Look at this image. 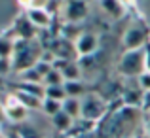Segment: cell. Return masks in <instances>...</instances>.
<instances>
[{
  "mask_svg": "<svg viewBox=\"0 0 150 138\" xmlns=\"http://www.w3.org/2000/svg\"><path fill=\"white\" fill-rule=\"evenodd\" d=\"M13 40L15 38L0 36V59H6V61L11 59V55H13Z\"/></svg>",
  "mask_w": 150,
  "mask_h": 138,
  "instance_id": "18",
  "label": "cell"
},
{
  "mask_svg": "<svg viewBox=\"0 0 150 138\" xmlns=\"http://www.w3.org/2000/svg\"><path fill=\"white\" fill-rule=\"evenodd\" d=\"M146 134H148V138H150V119L146 121Z\"/></svg>",
  "mask_w": 150,
  "mask_h": 138,
  "instance_id": "34",
  "label": "cell"
},
{
  "mask_svg": "<svg viewBox=\"0 0 150 138\" xmlns=\"http://www.w3.org/2000/svg\"><path fill=\"white\" fill-rule=\"evenodd\" d=\"M40 55H42V49L38 46H34L33 42L15 38L13 40V55H11V59H10L11 70L23 74L25 70L33 68V66L40 61Z\"/></svg>",
  "mask_w": 150,
  "mask_h": 138,
  "instance_id": "1",
  "label": "cell"
},
{
  "mask_svg": "<svg viewBox=\"0 0 150 138\" xmlns=\"http://www.w3.org/2000/svg\"><path fill=\"white\" fill-rule=\"evenodd\" d=\"M17 132L21 134V138H42L40 131L33 125H21V127H17Z\"/></svg>",
  "mask_w": 150,
  "mask_h": 138,
  "instance_id": "24",
  "label": "cell"
},
{
  "mask_svg": "<svg viewBox=\"0 0 150 138\" xmlns=\"http://www.w3.org/2000/svg\"><path fill=\"white\" fill-rule=\"evenodd\" d=\"M74 44H76V51H78V57L80 59L91 57L99 49V38L93 32H82V34H78V40Z\"/></svg>",
  "mask_w": 150,
  "mask_h": 138,
  "instance_id": "8",
  "label": "cell"
},
{
  "mask_svg": "<svg viewBox=\"0 0 150 138\" xmlns=\"http://www.w3.org/2000/svg\"><path fill=\"white\" fill-rule=\"evenodd\" d=\"M137 81H139V87L143 93L150 91V72H143L139 78H137Z\"/></svg>",
  "mask_w": 150,
  "mask_h": 138,
  "instance_id": "27",
  "label": "cell"
},
{
  "mask_svg": "<svg viewBox=\"0 0 150 138\" xmlns=\"http://www.w3.org/2000/svg\"><path fill=\"white\" fill-rule=\"evenodd\" d=\"M65 93H67V98H80L84 95L86 87L82 81H65Z\"/></svg>",
  "mask_w": 150,
  "mask_h": 138,
  "instance_id": "17",
  "label": "cell"
},
{
  "mask_svg": "<svg viewBox=\"0 0 150 138\" xmlns=\"http://www.w3.org/2000/svg\"><path fill=\"white\" fill-rule=\"evenodd\" d=\"M4 85H6V81H4V78L0 76V91H2V89H4Z\"/></svg>",
  "mask_w": 150,
  "mask_h": 138,
  "instance_id": "33",
  "label": "cell"
},
{
  "mask_svg": "<svg viewBox=\"0 0 150 138\" xmlns=\"http://www.w3.org/2000/svg\"><path fill=\"white\" fill-rule=\"evenodd\" d=\"M101 8L105 13L112 15V17H122L124 15V4L122 2H116V0H103L101 2Z\"/></svg>",
  "mask_w": 150,
  "mask_h": 138,
  "instance_id": "16",
  "label": "cell"
},
{
  "mask_svg": "<svg viewBox=\"0 0 150 138\" xmlns=\"http://www.w3.org/2000/svg\"><path fill=\"white\" fill-rule=\"evenodd\" d=\"M143 102V93H137L135 89H127L122 95V104H125V108H141Z\"/></svg>",
  "mask_w": 150,
  "mask_h": 138,
  "instance_id": "15",
  "label": "cell"
},
{
  "mask_svg": "<svg viewBox=\"0 0 150 138\" xmlns=\"http://www.w3.org/2000/svg\"><path fill=\"white\" fill-rule=\"evenodd\" d=\"M144 53H146V72H150V42L144 47Z\"/></svg>",
  "mask_w": 150,
  "mask_h": 138,
  "instance_id": "31",
  "label": "cell"
},
{
  "mask_svg": "<svg viewBox=\"0 0 150 138\" xmlns=\"http://www.w3.org/2000/svg\"><path fill=\"white\" fill-rule=\"evenodd\" d=\"M15 100L19 102V104H23L27 110H40L42 108V100L36 97H33V95L25 93V91H19V89H15Z\"/></svg>",
  "mask_w": 150,
  "mask_h": 138,
  "instance_id": "12",
  "label": "cell"
},
{
  "mask_svg": "<svg viewBox=\"0 0 150 138\" xmlns=\"http://www.w3.org/2000/svg\"><path fill=\"white\" fill-rule=\"evenodd\" d=\"M19 76H21V81H27V83H44V78H42L34 68L25 70V72L19 74Z\"/></svg>",
  "mask_w": 150,
  "mask_h": 138,
  "instance_id": "23",
  "label": "cell"
},
{
  "mask_svg": "<svg viewBox=\"0 0 150 138\" xmlns=\"http://www.w3.org/2000/svg\"><path fill=\"white\" fill-rule=\"evenodd\" d=\"M120 138H129V136H120Z\"/></svg>",
  "mask_w": 150,
  "mask_h": 138,
  "instance_id": "36",
  "label": "cell"
},
{
  "mask_svg": "<svg viewBox=\"0 0 150 138\" xmlns=\"http://www.w3.org/2000/svg\"><path fill=\"white\" fill-rule=\"evenodd\" d=\"M25 15L27 19H29L30 23H33L34 27H36L38 30H42V29H50L51 27V21H53V17L46 11V8H44V4L42 6H30V8H27L25 10Z\"/></svg>",
  "mask_w": 150,
  "mask_h": 138,
  "instance_id": "7",
  "label": "cell"
},
{
  "mask_svg": "<svg viewBox=\"0 0 150 138\" xmlns=\"http://www.w3.org/2000/svg\"><path fill=\"white\" fill-rule=\"evenodd\" d=\"M63 112L70 116L74 121L82 117V98H65L63 100Z\"/></svg>",
  "mask_w": 150,
  "mask_h": 138,
  "instance_id": "13",
  "label": "cell"
},
{
  "mask_svg": "<svg viewBox=\"0 0 150 138\" xmlns=\"http://www.w3.org/2000/svg\"><path fill=\"white\" fill-rule=\"evenodd\" d=\"M141 110H143V113H150V91L143 93V102H141Z\"/></svg>",
  "mask_w": 150,
  "mask_h": 138,
  "instance_id": "28",
  "label": "cell"
},
{
  "mask_svg": "<svg viewBox=\"0 0 150 138\" xmlns=\"http://www.w3.org/2000/svg\"><path fill=\"white\" fill-rule=\"evenodd\" d=\"M44 8H46V11L53 17L57 11H61L63 10V4L61 2H55V0H48V2H44Z\"/></svg>",
  "mask_w": 150,
  "mask_h": 138,
  "instance_id": "26",
  "label": "cell"
},
{
  "mask_svg": "<svg viewBox=\"0 0 150 138\" xmlns=\"http://www.w3.org/2000/svg\"><path fill=\"white\" fill-rule=\"evenodd\" d=\"M27 116H29V110L23 104H19L15 100V97H10L6 102V117L11 121V123H23L27 121Z\"/></svg>",
  "mask_w": 150,
  "mask_h": 138,
  "instance_id": "10",
  "label": "cell"
},
{
  "mask_svg": "<svg viewBox=\"0 0 150 138\" xmlns=\"http://www.w3.org/2000/svg\"><path fill=\"white\" fill-rule=\"evenodd\" d=\"M11 70V62L10 61H6V59H0V76H6L8 72Z\"/></svg>",
  "mask_w": 150,
  "mask_h": 138,
  "instance_id": "29",
  "label": "cell"
},
{
  "mask_svg": "<svg viewBox=\"0 0 150 138\" xmlns=\"http://www.w3.org/2000/svg\"><path fill=\"white\" fill-rule=\"evenodd\" d=\"M80 68L82 66L78 64V61H74V62H70L69 66H67L65 70H63V78H65V81H80Z\"/></svg>",
  "mask_w": 150,
  "mask_h": 138,
  "instance_id": "19",
  "label": "cell"
},
{
  "mask_svg": "<svg viewBox=\"0 0 150 138\" xmlns=\"http://www.w3.org/2000/svg\"><path fill=\"white\" fill-rule=\"evenodd\" d=\"M17 89H19V91H25V93L33 95V97L40 98V100L46 98V85L44 83H27V81H21Z\"/></svg>",
  "mask_w": 150,
  "mask_h": 138,
  "instance_id": "14",
  "label": "cell"
},
{
  "mask_svg": "<svg viewBox=\"0 0 150 138\" xmlns=\"http://www.w3.org/2000/svg\"><path fill=\"white\" fill-rule=\"evenodd\" d=\"M50 51H53V55L57 59H67V61H78V51H76V44H72L70 40L59 36L51 42V46L48 47Z\"/></svg>",
  "mask_w": 150,
  "mask_h": 138,
  "instance_id": "6",
  "label": "cell"
},
{
  "mask_svg": "<svg viewBox=\"0 0 150 138\" xmlns=\"http://www.w3.org/2000/svg\"><path fill=\"white\" fill-rule=\"evenodd\" d=\"M148 44V36L141 27L131 25L122 36V46L125 51H137V49H144Z\"/></svg>",
  "mask_w": 150,
  "mask_h": 138,
  "instance_id": "4",
  "label": "cell"
},
{
  "mask_svg": "<svg viewBox=\"0 0 150 138\" xmlns=\"http://www.w3.org/2000/svg\"><path fill=\"white\" fill-rule=\"evenodd\" d=\"M118 72L125 78H139L146 72V53L144 49L137 51H124L118 62Z\"/></svg>",
  "mask_w": 150,
  "mask_h": 138,
  "instance_id": "2",
  "label": "cell"
},
{
  "mask_svg": "<svg viewBox=\"0 0 150 138\" xmlns=\"http://www.w3.org/2000/svg\"><path fill=\"white\" fill-rule=\"evenodd\" d=\"M63 138H72V136H63Z\"/></svg>",
  "mask_w": 150,
  "mask_h": 138,
  "instance_id": "35",
  "label": "cell"
},
{
  "mask_svg": "<svg viewBox=\"0 0 150 138\" xmlns=\"http://www.w3.org/2000/svg\"><path fill=\"white\" fill-rule=\"evenodd\" d=\"M33 68L36 70V72L40 74L42 78H46V76H48V74L51 72V70H53V66H51V64H48V62H44V61H38L36 64L33 66Z\"/></svg>",
  "mask_w": 150,
  "mask_h": 138,
  "instance_id": "25",
  "label": "cell"
},
{
  "mask_svg": "<svg viewBox=\"0 0 150 138\" xmlns=\"http://www.w3.org/2000/svg\"><path fill=\"white\" fill-rule=\"evenodd\" d=\"M8 117H6V106H2L0 104V123H4Z\"/></svg>",
  "mask_w": 150,
  "mask_h": 138,
  "instance_id": "32",
  "label": "cell"
},
{
  "mask_svg": "<svg viewBox=\"0 0 150 138\" xmlns=\"http://www.w3.org/2000/svg\"><path fill=\"white\" fill-rule=\"evenodd\" d=\"M13 34H15V38H21V40L33 42L34 38L38 36V29L25 17V15H21V17L15 21V25H13Z\"/></svg>",
  "mask_w": 150,
  "mask_h": 138,
  "instance_id": "9",
  "label": "cell"
},
{
  "mask_svg": "<svg viewBox=\"0 0 150 138\" xmlns=\"http://www.w3.org/2000/svg\"><path fill=\"white\" fill-rule=\"evenodd\" d=\"M105 113H106V104L97 95H89V97L82 98V119L95 123Z\"/></svg>",
  "mask_w": 150,
  "mask_h": 138,
  "instance_id": "3",
  "label": "cell"
},
{
  "mask_svg": "<svg viewBox=\"0 0 150 138\" xmlns=\"http://www.w3.org/2000/svg\"><path fill=\"white\" fill-rule=\"evenodd\" d=\"M4 138H21V134L17 132V129H11V131H8L4 134Z\"/></svg>",
  "mask_w": 150,
  "mask_h": 138,
  "instance_id": "30",
  "label": "cell"
},
{
  "mask_svg": "<svg viewBox=\"0 0 150 138\" xmlns=\"http://www.w3.org/2000/svg\"><path fill=\"white\" fill-rule=\"evenodd\" d=\"M44 85L46 87H61V85H65V78H63L61 72L51 70L48 76L44 78Z\"/></svg>",
  "mask_w": 150,
  "mask_h": 138,
  "instance_id": "21",
  "label": "cell"
},
{
  "mask_svg": "<svg viewBox=\"0 0 150 138\" xmlns=\"http://www.w3.org/2000/svg\"><path fill=\"white\" fill-rule=\"evenodd\" d=\"M46 98H51V100H57V102H63L67 98V93H65V87H46Z\"/></svg>",
  "mask_w": 150,
  "mask_h": 138,
  "instance_id": "22",
  "label": "cell"
},
{
  "mask_svg": "<svg viewBox=\"0 0 150 138\" xmlns=\"http://www.w3.org/2000/svg\"><path fill=\"white\" fill-rule=\"evenodd\" d=\"M51 123H53V127L57 129L59 132H70V131H72V127H74V119L70 116H67L63 110L51 117Z\"/></svg>",
  "mask_w": 150,
  "mask_h": 138,
  "instance_id": "11",
  "label": "cell"
},
{
  "mask_svg": "<svg viewBox=\"0 0 150 138\" xmlns=\"http://www.w3.org/2000/svg\"><path fill=\"white\" fill-rule=\"evenodd\" d=\"M89 13V6L84 0H70V2L63 4V15H65L67 23L76 25V23L84 21Z\"/></svg>",
  "mask_w": 150,
  "mask_h": 138,
  "instance_id": "5",
  "label": "cell"
},
{
  "mask_svg": "<svg viewBox=\"0 0 150 138\" xmlns=\"http://www.w3.org/2000/svg\"><path fill=\"white\" fill-rule=\"evenodd\" d=\"M63 108V102H57V100H51V98H44L42 100V113H46V116L53 117L55 113H59Z\"/></svg>",
  "mask_w": 150,
  "mask_h": 138,
  "instance_id": "20",
  "label": "cell"
}]
</instances>
